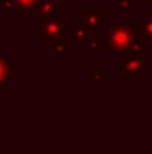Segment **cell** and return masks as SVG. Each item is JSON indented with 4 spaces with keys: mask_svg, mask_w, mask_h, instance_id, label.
Wrapping results in <instances>:
<instances>
[{
    "mask_svg": "<svg viewBox=\"0 0 152 154\" xmlns=\"http://www.w3.org/2000/svg\"><path fill=\"white\" fill-rule=\"evenodd\" d=\"M144 38L139 31L137 21L134 23H113L106 28L103 36V51H113L118 54H128L134 48L139 39Z\"/></svg>",
    "mask_w": 152,
    "mask_h": 154,
    "instance_id": "obj_1",
    "label": "cell"
},
{
    "mask_svg": "<svg viewBox=\"0 0 152 154\" xmlns=\"http://www.w3.org/2000/svg\"><path fill=\"white\" fill-rule=\"evenodd\" d=\"M67 17L66 13H51L36 18V41L39 45H52L67 39Z\"/></svg>",
    "mask_w": 152,
    "mask_h": 154,
    "instance_id": "obj_2",
    "label": "cell"
},
{
    "mask_svg": "<svg viewBox=\"0 0 152 154\" xmlns=\"http://www.w3.org/2000/svg\"><path fill=\"white\" fill-rule=\"evenodd\" d=\"M118 72L123 75L128 74L142 75L149 72V67H147V61L144 59L128 56V54H118Z\"/></svg>",
    "mask_w": 152,
    "mask_h": 154,
    "instance_id": "obj_3",
    "label": "cell"
},
{
    "mask_svg": "<svg viewBox=\"0 0 152 154\" xmlns=\"http://www.w3.org/2000/svg\"><path fill=\"white\" fill-rule=\"evenodd\" d=\"M103 12H105V7L90 5L88 8H87V12L80 15L79 21H80L85 28H88V30H92V31L101 30V28H103V20H101Z\"/></svg>",
    "mask_w": 152,
    "mask_h": 154,
    "instance_id": "obj_4",
    "label": "cell"
},
{
    "mask_svg": "<svg viewBox=\"0 0 152 154\" xmlns=\"http://www.w3.org/2000/svg\"><path fill=\"white\" fill-rule=\"evenodd\" d=\"M95 35H97V31H92V30H88V28H85L79 20L72 21V25L67 28V38H70L72 41H75V43H84L85 45V43Z\"/></svg>",
    "mask_w": 152,
    "mask_h": 154,
    "instance_id": "obj_5",
    "label": "cell"
},
{
    "mask_svg": "<svg viewBox=\"0 0 152 154\" xmlns=\"http://www.w3.org/2000/svg\"><path fill=\"white\" fill-rule=\"evenodd\" d=\"M13 64L15 61L7 56L5 51H0V89L7 87L13 75Z\"/></svg>",
    "mask_w": 152,
    "mask_h": 154,
    "instance_id": "obj_6",
    "label": "cell"
},
{
    "mask_svg": "<svg viewBox=\"0 0 152 154\" xmlns=\"http://www.w3.org/2000/svg\"><path fill=\"white\" fill-rule=\"evenodd\" d=\"M57 5H59V0H38V2H36V7H34L36 18L56 13Z\"/></svg>",
    "mask_w": 152,
    "mask_h": 154,
    "instance_id": "obj_7",
    "label": "cell"
},
{
    "mask_svg": "<svg viewBox=\"0 0 152 154\" xmlns=\"http://www.w3.org/2000/svg\"><path fill=\"white\" fill-rule=\"evenodd\" d=\"M38 0H8L10 12L13 13H30L34 12V7Z\"/></svg>",
    "mask_w": 152,
    "mask_h": 154,
    "instance_id": "obj_8",
    "label": "cell"
},
{
    "mask_svg": "<svg viewBox=\"0 0 152 154\" xmlns=\"http://www.w3.org/2000/svg\"><path fill=\"white\" fill-rule=\"evenodd\" d=\"M139 31L147 41H152V13H142L137 20Z\"/></svg>",
    "mask_w": 152,
    "mask_h": 154,
    "instance_id": "obj_9",
    "label": "cell"
},
{
    "mask_svg": "<svg viewBox=\"0 0 152 154\" xmlns=\"http://www.w3.org/2000/svg\"><path fill=\"white\" fill-rule=\"evenodd\" d=\"M103 74H105V67H103V66H97L95 71H92V72H88V74H87V79H88L90 82L95 84L97 89H103V87H105Z\"/></svg>",
    "mask_w": 152,
    "mask_h": 154,
    "instance_id": "obj_10",
    "label": "cell"
},
{
    "mask_svg": "<svg viewBox=\"0 0 152 154\" xmlns=\"http://www.w3.org/2000/svg\"><path fill=\"white\" fill-rule=\"evenodd\" d=\"M51 57H52V59H66L67 57V39L52 43Z\"/></svg>",
    "mask_w": 152,
    "mask_h": 154,
    "instance_id": "obj_11",
    "label": "cell"
},
{
    "mask_svg": "<svg viewBox=\"0 0 152 154\" xmlns=\"http://www.w3.org/2000/svg\"><path fill=\"white\" fill-rule=\"evenodd\" d=\"M85 46L88 48V51H93V53H103V36L95 35L85 43Z\"/></svg>",
    "mask_w": 152,
    "mask_h": 154,
    "instance_id": "obj_12",
    "label": "cell"
},
{
    "mask_svg": "<svg viewBox=\"0 0 152 154\" xmlns=\"http://www.w3.org/2000/svg\"><path fill=\"white\" fill-rule=\"evenodd\" d=\"M118 10L124 13H133L134 12V3H133V0H118Z\"/></svg>",
    "mask_w": 152,
    "mask_h": 154,
    "instance_id": "obj_13",
    "label": "cell"
},
{
    "mask_svg": "<svg viewBox=\"0 0 152 154\" xmlns=\"http://www.w3.org/2000/svg\"><path fill=\"white\" fill-rule=\"evenodd\" d=\"M10 12V3H8V0H2L0 2V13H8Z\"/></svg>",
    "mask_w": 152,
    "mask_h": 154,
    "instance_id": "obj_14",
    "label": "cell"
},
{
    "mask_svg": "<svg viewBox=\"0 0 152 154\" xmlns=\"http://www.w3.org/2000/svg\"><path fill=\"white\" fill-rule=\"evenodd\" d=\"M124 79L126 80H141V75H136V74H128V75H124Z\"/></svg>",
    "mask_w": 152,
    "mask_h": 154,
    "instance_id": "obj_15",
    "label": "cell"
},
{
    "mask_svg": "<svg viewBox=\"0 0 152 154\" xmlns=\"http://www.w3.org/2000/svg\"><path fill=\"white\" fill-rule=\"evenodd\" d=\"M139 3L142 7H152V0H139Z\"/></svg>",
    "mask_w": 152,
    "mask_h": 154,
    "instance_id": "obj_16",
    "label": "cell"
}]
</instances>
